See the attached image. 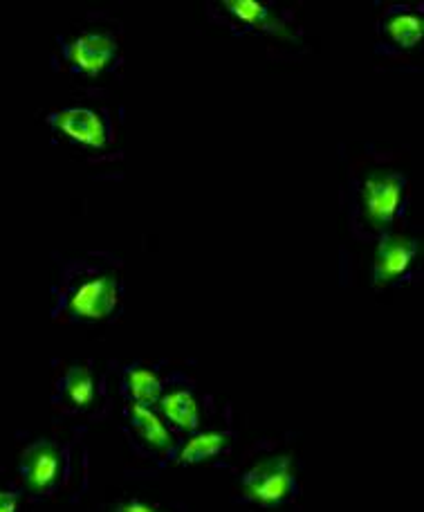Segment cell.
<instances>
[{"label": "cell", "mask_w": 424, "mask_h": 512, "mask_svg": "<svg viewBox=\"0 0 424 512\" xmlns=\"http://www.w3.org/2000/svg\"><path fill=\"white\" fill-rule=\"evenodd\" d=\"M131 420H133V427L137 436L142 438V441L153 447V450L158 452H169L173 447V436L169 432V427L162 423V418L155 414L151 407H144V405H133L131 407Z\"/></svg>", "instance_id": "cell-8"}, {"label": "cell", "mask_w": 424, "mask_h": 512, "mask_svg": "<svg viewBox=\"0 0 424 512\" xmlns=\"http://www.w3.org/2000/svg\"><path fill=\"white\" fill-rule=\"evenodd\" d=\"M18 508V497L14 492L0 490V512H16Z\"/></svg>", "instance_id": "cell-16"}, {"label": "cell", "mask_w": 424, "mask_h": 512, "mask_svg": "<svg viewBox=\"0 0 424 512\" xmlns=\"http://www.w3.org/2000/svg\"><path fill=\"white\" fill-rule=\"evenodd\" d=\"M119 299V286L113 274H92L70 290L66 306L75 317L97 322L113 315Z\"/></svg>", "instance_id": "cell-3"}, {"label": "cell", "mask_w": 424, "mask_h": 512, "mask_svg": "<svg viewBox=\"0 0 424 512\" xmlns=\"http://www.w3.org/2000/svg\"><path fill=\"white\" fill-rule=\"evenodd\" d=\"M418 256V241L407 234H386L373 261L375 288H384L400 279L413 265Z\"/></svg>", "instance_id": "cell-4"}, {"label": "cell", "mask_w": 424, "mask_h": 512, "mask_svg": "<svg viewBox=\"0 0 424 512\" xmlns=\"http://www.w3.org/2000/svg\"><path fill=\"white\" fill-rule=\"evenodd\" d=\"M386 34L402 50L418 48L424 36V18L418 14H395L386 21Z\"/></svg>", "instance_id": "cell-14"}, {"label": "cell", "mask_w": 424, "mask_h": 512, "mask_svg": "<svg viewBox=\"0 0 424 512\" xmlns=\"http://www.w3.org/2000/svg\"><path fill=\"white\" fill-rule=\"evenodd\" d=\"M117 512H162V510L153 504H146V501L133 499V501H124V504L117 508Z\"/></svg>", "instance_id": "cell-15"}, {"label": "cell", "mask_w": 424, "mask_h": 512, "mask_svg": "<svg viewBox=\"0 0 424 512\" xmlns=\"http://www.w3.org/2000/svg\"><path fill=\"white\" fill-rule=\"evenodd\" d=\"M227 443H229L227 434H220V432L196 434L180 447L178 461L184 465L209 461V459H214V456H218L220 452H225Z\"/></svg>", "instance_id": "cell-11"}, {"label": "cell", "mask_w": 424, "mask_h": 512, "mask_svg": "<svg viewBox=\"0 0 424 512\" xmlns=\"http://www.w3.org/2000/svg\"><path fill=\"white\" fill-rule=\"evenodd\" d=\"M61 391L72 407L86 409L95 400V378L88 367H70L61 380Z\"/></svg>", "instance_id": "cell-13"}, {"label": "cell", "mask_w": 424, "mask_h": 512, "mask_svg": "<svg viewBox=\"0 0 424 512\" xmlns=\"http://www.w3.org/2000/svg\"><path fill=\"white\" fill-rule=\"evenodd\" d=\"M225 7L229 14H234L238 18V21L276 36H288L290 39L288 30H285V23L279 21V18H276L263 3H258V0H225Z\"/></svg>", "instance_id": "cell-10"}, {"label": "cell", "mask_w": 424, "mask_h": 512, "mask_svg": "<svg viewBox=\"0 0 424 512\" xmlns=\"http://www.w3.org/2000/svg\"><path fill=\"white\" fill-rule=\"evenodd\" d=\"M404 185L407 180L389 169H375L368 173L362 185L364 218L375 230H389L400 214Z\"/></svg>", "instance_id": "cell-1"}, {"label": "cell", "mask_w": 424, "mask_h": 512, "mask_svg": "<svg viewBox=\"0 0 424 512\" xmlns=\"http://www.w3.org/2000/svg\"><path fill=\"white\" fill-rule=\"evenodd\" d=\"M160 409L175 427L184 432H196L200 425V409L198 400L184 389H173L160 398Z\"/></svg>", "instance_id": "cell-9"}, {"label": "cell", "mask_w": 424, "mask_h": 512, "mask_svg": "<svg viewBox=\"0 0 424 512\" xmlns=\"http://www.w3.org/2000/svg\"><path fill=\"white\" fill-rule=\"evenodd\" d=\"M126 384L128 391L135 400V405H158L160 398L164 396V382L153 369L146 367H135L126 373Z\"/></svg>", "instance_id": "cell-12"}, {"label": "cell", "mask_w": 424, "mask_h": 512, "mask_svg": "<svg viewBox=\"0 0 424 512\" xmlns=\"http://www.w3.org/2000/svg\"><path fill=\"white\" fill-rule=\"evenodd\" d=\"M50 124L68 140L101 149L108 142V128L104 117L90 108H63L50 117Z\"/></svg>", "instance_id": "cell-7"}, {"label": "cell", "mask_w": 424, "mask_h": 512, "mask_svg": "<svg viewBox=\"0 0 424 512\" xmlns=\"http://www.w3.org/2000/svg\"><path fill=\"white\" fill-rule=\"evenodd\" d=\"M66 57L84 75L97 77L113 66L117 57V41L108 32H84L66 45Z\"/></svg>", "instance_id": "cell-5"}, {"label": "cell", "mask_w": 424, "mask_h": 512, "mask_svg": "<svg viewBox=\"0 0 424 512\" xmlns=\"http://www.w3.org/2000/svg\"><path fill=\"white\" fill-rule=\"evenodd\" d=\"M21 472L27 488L36 495H45L61 479V452L52 443H34L25 450L21 461Z\"/></svg>", "instance_id": "cell-6"}, {"label": "cell", "mask_w": 424, "mask_h": 512, "mask_svg": "<svg viewBox=\"0 0 424 512\" xmlns=\"http://www.w3.org/2000/svg\"><path fill=\"white\" fill-rule=\"evenodd\" d=\"M243 492L261 506H276L294 492V470L290 456H270L258 461L245 474Z\"/></svg>", "instance_id": "cell-2"}]
</instances>
